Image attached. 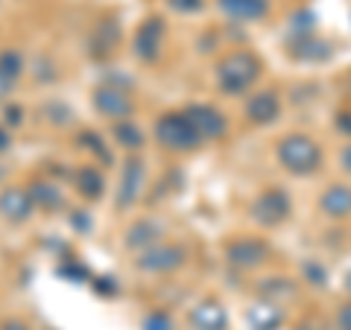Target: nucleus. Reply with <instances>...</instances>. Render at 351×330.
Segmentation results:
<instances>
[{"mask_svg": "<svg viewBox=\"0 0 351 330\" xmlns=\"http://www.w3.org/2000/svg\"><path fill=\"white\" fill-rule=\"evenodd\" d=\"M319 207L325 216L331 219H346L351 216V187L348 184H331L328 190L322 193Z\"/></svg>", "mask_w": 351, "mask_h": 330, "instance_id": "nucleus-17", "label": "nucleus"}, {"mask_svg": "<svg viewBox=\"0 0 351 330\" xmlns=\"http://www.w3.org/2000/svg\"><path fill=\"white\" fill-rule=\"evenodd\" d=\"M76 187H80V193L85 199H100L103 190H106V181H103V173L97 167H82L76 173Z\"/></svg>", "mask_w": 351, "mask_h": 330, "instance_id": "nucleus-21", "label": "nucleus"}, {"mask_svg": "<svg viewBox=\"0 0 351 330\" xmlns=\"http://www.w3.org/2000/svg\"><path fill=\"white\" fill-rule=\"evenodd\" d=\"M267 257H269V246L258 237H240L226 246V260L234 269H255L261 263H267Z\"/></svg>", "mask_w": 351, "mask_h": 330, "instance_id": "nucleus-7", "label": "nucleus"}, {"mask_svg": "<svg viewBox=\"0 0 351 330\" xmlns=\"http://www.w3.org/2000/svg\"><path fill=\"white\" fill-rule=\"evenodd\" d=\"M56 275L64 281H71V283H82L91 278V272H88L85 263H76V260H64L62 266H56Z\"/></svg>", "mask_w": 351, "mask_h": 330, "instance_id": "nucleus-26", "label": "nucleus"}, {"mask_svg": "<svg viewBox=\"0 0 351 330\" xmlns=\"http://www.w3.org/2000/svg\"><path fill=\"white\" fill-rule=\"evenodd\" d=\"M27 190L32 196V205L41 207V211H59V207L64 205V196L59 190V184H53V181H32Z\"/></svg>", "mask_w": 351, "mask_h": 330, "instance_id": "nucleus-19", "label": "nucleus"}, {"mask_svg": "<svg viewBox=\"0 0 351 330\" xmlns=\"http://www.w3.org/2000/svg\"><path fill=\"white\" fill-rule=\"evenodd\" d=\"M219 12L234 21H258L269 12L267 0H217Z\"/></svg>", "mask_w": 351, "mask_h": 330, "instance_id": "nucleus-18", "label": "nucleus"}, {"mask_svg": "<svg viewBox=\"0 0 351 330\" xmlns=\"http://www.w3.org/2000/svg\"><path fill=\"white\" fill-rule=\"evenodd\" d=\"M290 56L299 62H325L331 59V44L316 38V36H304V38H287Z\"/></svg>", "mask_w": 351, "mask_h": 330, "instance_id": "nucleus-16", "label": "nucleus"}, {"mask_svg": "<svg viewBox=\"0 0 351 330\" xmlns=\"http://www.w3.org/2000/svg\"><path fill=\"white\" fill-rule=\"evenodd\" d=\"M281 114V100L276 91H261V94H252L246 100V117L258 126H267L272 120H278Z\"/></svg>", "mask_w": 351, "mask_h": 330, "instance_id": "nucleus-12", "label": "nucleus"}, {"mask_svg": "<svg viewBox=\"0 0 351 330\" xmlns=\"http://www.w3.org/2000/svg\"><path fill=\"white\" fill-rule=\"evenodd\" d=\"M278 161H281V167L293 175H311L319 170L322 149L307 135H287L278 140Z\"/></svg>", "mask_w": 351, "mask_h": 330, "instance_id": "nucleus-2", "label": "nucleus"}, {"mask_svg": "<svg viewBox=\"0 0 351 330\" xmlns=\"http://www.w3.org/2000/svg\"><path fill=\"white\" fill-rule=\"evenodd\" d=\"M156 140L170 152H193L202 144V135L184 112H167L156 120Z\"/></svg>", "mask_w": 351, "mask_h": 330, "instance_id": "nucleus-3", "label": "nucleus"}, {"mask_svg": "<svg viewBox=\"0 0 351 330\" xmlns=\"http://www.w3.org/2000/svg\"><path fill=\"white\" fill-rule=\"evenodd\" d=\"M161 41H164V21L156 18H147L144 24L135 29L132 36V53H135L138 62H156L161 56Z\"/></svg>", "mask_w": 351, "mask_h": 330, "instance_id": "nucleus-5", "label": "nucleus"}, {"mask_svg": "<svg viewBox=\"0 0 351 330\" xmlns=\"http://www.w3.org/2000/svg\"><path fill=\"white\" fill-rule=\"evenodd\" d=\"M9 147H12V138H9V131L0 126V152H6Z\"/></svg>", "mask_w": 351, "mask_h": 330, "instance_id": "nucleus-36", "label": "nucleus"}, {"mask_svg": "<svg viewBox=\"0 0 351 330\" xmlns=\"http://www.w3.org/2000/svg\"><path fill=\"white\" fill-rule=\"evenodd\" d=\"M0 73L9 76L12 82L21 79V73H24V56H21V50H12V47L0 50Z\"/></svg>", "mask_w": 351, "mask_h": 330, "instance_id": "nucleus-24", "label": "nucleus"}, {"mask_svg": "<svg viewBox=\"0 0 351 330\" xmlns=\"http://www.w3.org/2000/svg\"><path fill=\"white\" fill-rule=\"evenodd\" d=\"M290 211H293V202H290L287 190H281V187H269V190H263L258 199L252 202V219L267 228L281 225L284 219L290 216Z\"/></svg>", "mask_w": 351, "mask_h": 330, "instance_id": "nucleus-4", "label": "nucleus"}, {"mask_svg": "<svg viewBox=\"0 0 351 330\" xmlns=\"http://www.w3.org/2000/svg\"><path fill=\"white\" fill-rule=\"evenodd\" d=\"M97 292H100V295H114L117 292L114 278H97Z\"/></svg>", "mask_w": 351, "mask_h": 330, "instance_id": "nucleus-33", "label": "nucleus"}, {"mask_svg": "<svg viewBox=\"0 0 351 330\" xmlns=\"http://www.w3.org/2000/svg\"><path fill=\"white\" fill-rule=\"evenodd\" d=\"M156 240H158V225L152 223V219H138V223L126 231L123 243L132 251H147L149 246H156Z\"/></svg>", "mask_w": 351, "mask_h": 330, "instance_id": "nucleus-20", "label": "nucleus"}, {"mask_svg": "<svg viewBox=\"0 0 351 330\" xmlns=\"http://www.w3.org/2000/svg\"><path fill=\"white\" fill-rule=\"evenodd\" d=\"M144 330H173V318L164 310H152L144 318Z\"/></svg>", "mask_w": 351, "mask_h": 330, "instance_id": "nucleus-27", "label": "nucleus"}, {"mask_svg": "<svg viewBox=\"0 0 351 330\" xmlns=\"http://www.w3.org/2000/svg\"><path fill=\"white\" fill-rule=\"evenodd\" d=\"M302 269H304L307 281H311L313 287H325V281H328V272L319 266V263H313V260H304V263H302Z\"/></svg>", "mask_w": 351, "mask_h": 330, "instance_id": "nucleus-28", "label": "nucleus"}, {"mask_svg": "<svg viewBox=\"0 0 351 330\" xmlns=\"http://www.w3.org/2000/svg\"><path fill=\"white\" fill-rule=\"evenodd\" d=\"M339 158H343V170H346V173H351V144L343 149V155H339Z\"/></svg>", "mask_w": 351, "mask_h": 330, "instance_id": "nucleus-37", "label": "nucleus"}, {"mask_svg": "<svg viewBox=\"0 0 351 330\" xmlns=\"http://www.w3.org/2000/svg\"><path fill=\"white\" fill-rule=\"evenodd\" d=\"M80 147L88 149L91 155H97V161H103L106 167H112V164H114V155H112V152H108V147L103 144V138L97 135V131H91V129L80 131Z\"/></svg>", "mask_w": 351, "mask_h": 330, "instance_id": "nucleus-23", "label": "nucleus"}, {"mask_svg": "<svg viewBox=\"0 0 351 330\" xmlns=\"http://www.w3.org/2000/svg\"><path fill=\"white\" fill-rule=\"evenodd\" d=\"M170 6L176 9V12L191 15V12H199L202 9V0H170Z\"/></svg>", "mask_w": 351, "mask_h": 330, "instance_id": "nucleus-29", "label": "nucleus"}, {"mask_svg": "<svg viewBox=\"0 0 351 330\" xmlns=\"http://www.w3.org/2000/svg\"><path fill=\"white\" fill-rule=\"evenodd\" d=\"M94 108L97 114H103L108 120H129L135 112V103L129 100L126 88H114V85H100L94 91Z\"/></svg>", "mask_w": 351, "mask_h": 330, "instance_id": "nucleus-8", "label": "nucleus"}, {"mask_svg": "<svg viewBox=\"0 0 351 330\" xmlns=\"http://www.w3.org/2000/svg\"><path fill=\"white\" fill-rule=\"evenodd\" d=\"M184 114L191 117V123L202 135V140H217V138H223L226 131H228L226 114L219 112V108L208 105V103H193V105L184 108Z\"/></svg>", "mask_w": 351, "mask_h": 330, "instance_id": "nucleus-9", "label": "nucleus"}, {"mask_svg": "<svg viewBox=\"0 0 351 330\" xmlns=\"http://www.w3.org/2000/svg\"><path fill=\"white\" fill-rule=\"evenodd\" d=\"M346 290H348V292H351V272H348V275H346Z\"/></svg>", "mask_w": 351, "mask_h": 330, "instance_id": "nucleus-39", "label": "nucleus"}, {"mask_svg": "<svg viewBox=\"0 0 351 330\" xmlns=\"http://www.w3.org/2000/svg\"><path fill=\"white\" fill-rule=\"evenodd\" d=\"M71 223H73V228H76V231H88V228H91V219H88V211H76V214L71 216Z\"/></svg>", "mask_w": 351, "mask_h": 330, "instance_id": "nucleus-32", "label": "nucleus"}, {"mask_svg": "<svg viewBox=\"0 0 351 330\" xmlns=\"http://www.w3.org/2000/svg\"><path fill=\"white\" fill-rule=\"evenodd\" d=\"M337 327L339 330H351V304H343L337 313Z\"/></svg>", "mask_w": 351, "mask_h": 330, "instance_id": "nucleus-31", "label": "nucleus"}, {"mask_svg": "<svg viewBox=\"0 0 351 330\" xmlns=\"http://www.w3.org/2000/svg\"><path fill=\"white\" fill-rule=\"evenodd\" d=\"M144 164H141L138 158H129L123 164V175H120V187H117V211H126V207H132L138 202L141 196V187H144Z\"/></svg>", "mask_w": 351, "mask_h": 330, "instance_id": "nucleus-11", "label": "nucleus"}, {"mask_svg": "<svg viewBox=\"0 0 351 330\" xmlns=\"http://www.w3.org/2000/svg\"><path fill=\"white\" fill-rule=\"evenodd\" d=\"M114 140L120 147H126V149H141L144 147V131L138 129L135 120H120V123H114Z\"/></svg>", "mask_w": 351, "mask_h": 330, "instance_id": "nucleus-22", "label": "nucleus"}, {"mask_svg": "<svg viewBox=\"0 0 351 330\" xmlns=\"http://www.w3.org/2000/svg\"><path fill=\"white\" fill-rule=\"evenodd\" d=\"M0 330H29L24 322H18V318H6V322H0Z\"/></svg>", "mask_w": 351, "mask_h": 330, "instance_id": "nucleus-35", "label": "nucleus"}, {"mask_svg": "<svg viewBox=\"0 0 351 330\" xmlns=\"http://www.w3.org/2000/svg\"><path fill=\"white\" fill-rule=\"evenodd\" d=\"M3 117H6V126H21V117H24V112H21V105H6V112H3Z\"/></svg>", "mask_w": 351, "mask_h": 330, "instance_id": "nucleus-30", "label": "nucleus"}, {"mask_svg": "<svg viewBox=\"0 0 351 330\" xmlns=\"http://www.w3.org/2000/svg\"><path fill=\"white\" fill-rule=\"evenodd\" d=\"M261 76V62L255 53L249 50H237V53H228V56L217 64V88L223 94H246L252 85L258 82Z\"/></svg>", "mask_w": 351, "mask_h": 330, "instance_id": "nucleus-1", "label": "nucleus"}, {"mask_svg": "<svg viewBox=\"0 0 351 330\" xmlns=\"http://www.w3.org/2000/svg\"><path fill=\"white\" fill-rule=\"evenodd\" d=\"M184 263V249L170 246V243H156L149 246L147 251H141L138 257V269L149 272V275H167L176 272Z\"/></svg>", "mask_w": 351, "mask_h": 330, "instance_id": "nucleus-6", "label": "nucleus"}, {"mask_svg": "<svg viewBox=\"0 0 351 330\" xmlns=\"http://www.w3.org/2000/svg\"><path fill=\"white\" fill-rule=\"evenodd\" d=\"M191 325L196 330H226L228 327V316H226V307L219 301H199L191 310Z\"/></svg>", "mask_w": 351, "mask_h": 330, "instance_id": "nucleus-14", "label": "nucleus"}, {"mask_svg": "<svg viewBox=\"0 0 351 330\" xmlns=\"http://www.w3.org/2000/svg\"><path fill=\"white\" fill-rule=\"evenodd\" d=\"M295 330H325L319 322H302L299 327H295Z\"/></svg>", "mask_w": 351, "mask_h": 330, "instance_id": "nucleus-38", "label": "nucleus"}, {"mask_svg": "<svg viewBox=\"0 0 351 330\" xmlns=\"http://www.w3.org/2000/svg\"><path fill=\"white\" fill-rule=\"evenodd\" d=\"M246 322H249L252 330H278V327L284 325V310H281L276 301L261 299L258 304L249 307Z\"/></svg>", "mask_w": 351, "mask_h": 330, "instance_id": "nucleus-15", "label": "nucleus"}, {"mask_svg": "<svg viewBox=\"0 0 351 330\" xmlns=\"http://www.w3.org/2000/svg\"><path fill=\"white\" fill-rule=\"evenodd\" d=\"M120 38H123V32H120V27L114 24V21H103L100 27H94L91 38H88V53H91L94 59L112 56V53L117 50Z\"/></svg>", "mask_w": 351, "mask_h": 330, "instance_id": "nucleus-13", "label": "nucleus"}, {"mask_svg": "<svg viewBox=\"0 0 351 330\" xmlns=\"http://www.w3.org/2000/svg\"><path fill=\"white\" fill-rule=\"evenodd\" d=\"M304 36H316V15L302 9L290 18V36L287 38H304Z\"/></svg>", "mask_w": 351, "mask_h": 330, "instance_id": "nucleus-25", "label": "nucleus"}, {"mask_svg": "<svg viewBox=\"0 0 351 330\" xmlns=\"http://www.w3.org/2000/svg\"><path fill=\"white\" fill-rule=\"evenodd\" d=\"M12 88H15V82L9 79V76H3V73H0V100H6V97L12 94Z\"/></svg>", "mask_w": 351, "mask_h": 330, "instance_id": "nucleus-34", "label": "nucleus"}, {"mask_svg": "<svg viewBox=\"0 0 351 330\" xmlns=\"http://www.w3.org/2000/svg\"><path fill=\"white\" fill-rule=\"evenodd\" d=\"M32 196L27 187H6V190H0V216L6 219V223L12 225H21L27 223L32 216Z\"/></svg>", "mask_w": 351, "mask_h": 330, "instance_id": "nucleus-10", "label": "nucleus"}]
</instances>
